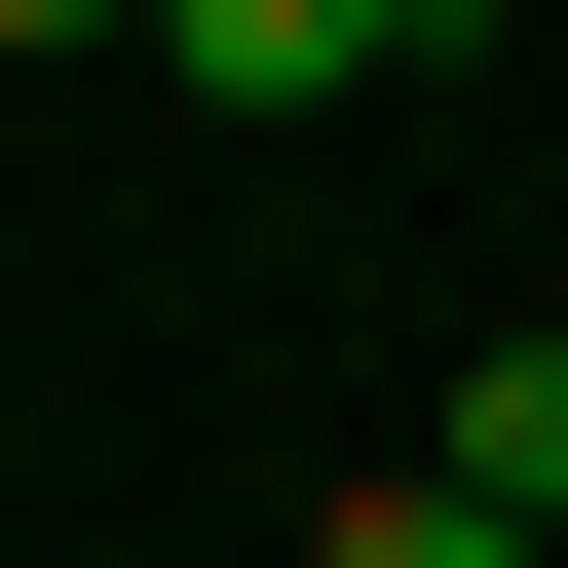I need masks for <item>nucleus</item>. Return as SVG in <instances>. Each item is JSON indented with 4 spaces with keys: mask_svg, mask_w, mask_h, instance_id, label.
I'll list each match as a JSON object with an SVG mask.
<instances>
[{
    "mask_svg": "<svg viewBox=\"0 0 568 568\" xmlns=\"http://www.w3.org/2000/svg\"><path fill=\"white\" fill-rule=\"evenodd\" d=\"M417 455H455V493H493V530H568V342H493V379H455V417H417Z\"/></svg>",
    "mask_w": 568,
    "mask_h": 568,
    "instance_id": "f03ea898",
    "label": "nucleus"
},
{
    "mask_svg": "<svg viewBox=\"0 0 568 568\" xmlns=\"http://www.w3.org/2000/svg\"><path fill=\"white\" fill-rule=\"evenodd\" d=\"M379 39H455V0H152V77H190V114H342Z\"/></svg>",
    "mask_w": 568,
    "mask_h": 568,
    "instance_id": "f257e3e1",
    "label": "nucleus"
},
{
    "mask_svg": "<svg viewBox=\"0 0 568 568\" xmlns=\"http://www.w3.org/2000/svg\"><path fill=\"white\" fill-rule=\"evenodd\" d=\"M0 39H114V0H0Z\"/></svg>",
    "mask_w": 568,
    "mask_h": 568,
    "instance_id": "20e7f679",
    "label": "nucleus"
},
{
    "mask_svg": "<svg viewBox=\"0 0 568 568\" xmlns=\"http://www.w3.org/2000/svg\"><path fill=\"white\" fill-rule=\"evenodd\" d=\"M304 568H568V530H493V493H455V455H379V493H342V530H304Z\"/></svg>",
    "mask_w": 568,
    "mask_h": 568,
    "instance_id": "7ed1b4c3",
    "label": "nucleus"
}]
</instances>
